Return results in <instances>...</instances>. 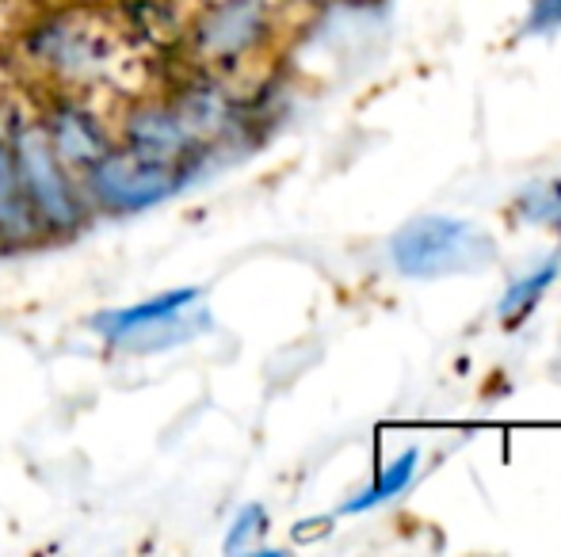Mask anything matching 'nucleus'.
I'll use <instances>...</instances> for the list:
<instances>
[{
	"instance_id": "nucleus-1",
	"label": "nucleus",
	"mask_w": 561,
	"mask_h": 557,
	"mask_svg": "<svg viewBox=\"0 0 561 557\" xmlns=\"http://www.w3.org/2000/svg\"><path fill=\"white\" fill-rule=\"evenodd\" d=\"M8 141L15 149V169H20V187L27 207L35 210L46 241H69L92 222V207L84 199L81 172H73L54 146L46 141L38 119H12L8 123Z\"/></svg>"
},
{
	"instance_id": "nucleus-2",
	"label": "nucleus",
	"mask_w": 561,
	"mask_h": 557,
	"mask_svg": "<svg viewBox=\"0 0 561 557\" xmlns=\"http://www.w3.org/2000/svg\"><path fill=\"white\" fill-rule=\"evenodd\" d=\"M199 164L157 161V156H141L115 141L96 164L81 172V187L92 218H134L176 199L199 179Z\"/></svg>"
},
{
	"instance_id": "nucleus-3",
	"label": "nucleus",
	"mask_w": 561,
	"mask_h": 557,
	"mask_svg": "<svg viewBox=\"0 0 561 557\" xmlns=\"http://www.w3.org/2000/svg\"><path fill=\"white\" fill-rule=\"evenodd\" d=\"M89 328L112 351L130 356H153L180 344H192L199 333L210 328V317L203 310V287H172L161 294L138 298V302L115 305L89 321Z\"/></svg>"
},
{
	"instance_id": "nucleus-4",
	"label": "nucleus",
	"mask_w": 561,
	"mask_h": 557,
	"mask_svg": "<svg viewBox=\"0 0 561 557\" xmlns=\"http://www.w3.org/2000/svg\"><path fill=\"white\" fill-rule=\"evenodd\" d=\"M390 264L405 279L470 276L496 264V241L466 218H413L390 237Z\"/></svg>"
},
{
	"instance_id": "nucleus-5",
	"label": "nucleus",
	"mask_w": 561,
	"mask_h": 557,
	"mask_svg": "<svg viewBox=\"0 0 561 557\" xmlns=\"http://www.w3.org/2000/svg\"><path fill=\"white\" fill-rule=\"evenodd\" d=\"M31 66H38L61 89L92 84L115 58V35L92 12H50L20 38Z\"/></svg>"
},
{
	"instance_id": "nucleus-6",
	"label": "nucleus",
	"mask_w": 561,
	"mask_h": 557,
	"mask_svg": "<svg viewBox=\"0 0 561 557\" xmlns=\"http://www.w3.org/2000/svg\"><path fill=\"white\" fill-rule=\"evenodd\" d=\"M272 4L267 0H215L187 27V50L199 66L226 69L267 43Z\"/></svg>"
},
{
	"instance_id": "nucleus-7",
	"label": "nucleus",
	"mask_w": 561,
	"mask_h": 557,
	"mask_svg": "<svg viewBox=\"0 0 561 557\" xmlns=\"http://www.w3.org/2000/svg\"><path fill=\"white\" fill-rule=\"evenodd\" d=\"M115 141L141 156H157V161H176V164H199V169H207V161L215 156V149H207L192 130H187V123L180 119V112L169 104V96L134 100V104H126L123 115H118Z\"/></svg>"
},
{
	"instance_id": "nucleus-8",
	"label": "nucleus",
	"mask_w": 561,
	"mask_h": 557,
	"mask_svg": "<svg viewBox=\"0 0 561 557\" xmlns=\"http://www.w3.org/2000/svg\"><path fill=\"white\" fill-rule=\"evenodd\" d=\"M35 119L46 141L54 146V153L73 172H84L115 146V130L107 127L104 115L84 100H77L73 92H58L54 100H46Z\"/></svg>"
},
{
	"instance_id": "nucleus-9",
	"label": "nucleus",
	"mask_w": 561,
	"mask_h": 557,
	"mask_svg": "<svg viewBox=\"0 0 561 557\" xmlns=\"http://www.w3.org/2000/svg\"><path fill=\"white\" fill-rule=\"evenodd\" d=\"M169 104L176 107L180 119L187 123V130L207 149H218V141L233 135V127H237L233 96L207 73L192 77V81H180L176 89L169 92Z\"/></svg>"
},
{
	"instance_id": "nucleus-10",
	"label": "nucleus",
	"mask_w": 561,
	"mask_h": 557,
	"mask_svg": "<svg viewBox=\"0 0 561 557\" xmlns=\"http://www.w3.org/2000/svg\"><path fill=\"white\" fill-rule=\"evenodd\" d=\"M43 225L23 199L15 149L8 141V130H0V253H20V248L43 245Z\"/></svg>"
},
{
	"instance_id": "nucleus-11",
	"label": "nucleus",
	"mask_w": 561,
	"mask_h": 557,
	"mask_svg": "<svg viewBox=\"0 0 561 557\" xmlns=\"http://www.w3.org/2000/svg\"><path fill=\"white\" fill-rule=\"evenodd\" d=\"M558 276H561V253H554L550 260H542L539 268H531L524 279L508 282V290H504L501 302H496V313H501L504 325H519V321L539 305V298L554 287Z\"/></svg>"
},
{
	"instance_id": "nucleus-12",
	"label": "nucleus",
	"mask_w": 561,
	"mask_h": 557,
	"mask_svg": "<svg viewBox=\"0 0 561 557\" xmlns=\"http://www.w3.org/2000/svg\"><path fill=\"white\" fill-rule=\"evenodd\" d=\"M416 466H421V446H409V451H401L398 459H393L390 466H386L382 474L375 477V485H370V489H363L359 497L344 500V504H340V512H344V515H359V512H370V508L386 504V500H393L409 481H413Z\"/></svg>"
},
{
	"instance_id": "nucleus-13",
	"label": "nucleus",
	"mask_w": 561,
	"mask_h": 557,
	"mask_svg": "<svg viewBox=\"0 0 561 557\" xmlns=\"http://www.w3.org/2000/svg\"><path fill=\"white\" fill-rule=\"evenodd\" d=\"M267 508L264 504H244L241 512L233 515L226 531V543L222 550L226 554H249V550H260V538L267 535Z\"/></svg>"
},
{
	"instance_id": "nucleus-14",
	"label": "nucleus",
	"mask_w": 561,
	"mask_h": 557,
	"mask_svg": "<svg viewBox=\"0 0 561 557\" xmlns=\"http://www.w3.org/2000/svg\"><path fill=\"white\" fill-rule=\"evenodd\" d=\"M516 210L527 218V222H561V179L558 184H547V187H531V192L519 195Z\"/></svg>"
},
{
	"instance_id": "nucleus-15",
	"label": "nucleus",
	"mask_w": 561,
	"mask_h": 557,
	"mask_svg": "<svg viewBox=\"0 0 561 557\" xmlns=\"http://www.w3.org/2000/svg\"><path fill=\"white\" fill-rule=\"evenodd\" d=\"M558 27H561V0H535L531 15L524 23L527 35H550Z\"/></svg>"
},
{
	"instance_id": "nucleus-16",
	"label": "nucleus",
	"mask_w": 561,
	"mask_h": 557,
	"mask_svg": "<svg viewBox=\"0 0 561 557\" xmlns=\"http://www.w3.org/2000/svg\"><path fill=\"white\" fill-rule=\"evenodd\" d=\"M4 104H8V100H4V81H0V112H4Z\"/></svg>"
}]
</instances>
